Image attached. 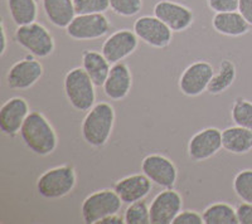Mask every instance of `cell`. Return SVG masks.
Listing matches in <instances>:
<instances>
[{
	"label": "cell",
	"mask_w": 252,
	"mask_h": 224,
	"mask_svg": "<svg viewBox=\"0 0 252 224\" xmlns=\"http://www.w3.org/2000/svg\"><path fill=\"white\" fill-rule=\"evenodd\" d=\"M139 38L134 30L120 29L112 33L103 42L101 53L111 64L119 63L138 49Z\"/></svg>",
	"instance_id": "8fae6325"
},
{
	"label": "cell",
	"mask_w": 252,
	"mask_h": 224,
	"mask_svg": "<svg viewBox=\"0 0 252 224\" xmlns=\"http://www.w3.org/2000/svg\"><path fill=\"white\" fill-rule=\"evenodd\" d=\"M47 19L57 28H64L75 19L76 10L73 0H42Z\"/></svg>",
	"instance_id": "ffe728a7"
},
{
	"label": "cell",
	"mask_w": 252,
	"mask_h": 224,
	"mask_svg": "<svg viewBox=\"0 0 252 224\" xmlns=\"http://www.w3.org/2000/svg\"><path fill=\"white\" fill-rule=\"evenodd\" d=\"M132 30L140 40L153 48H166L172 43L173 30L155 15H144L135 20Z\"/></svg>",
	"instance_id": "52a82bcc"
},
{
	"label": "cell",
	"mask_w": 252,
	"mask_h": 224,
	"mask_svg": "<svg viewBox=\"0 0 252 224\" xmlns=\"http://www.w3.org/2000/svg\"><path fill=\"white\" fill-rule=\"evenodd\" d=\"M203 217L194 210H184L175 217L173 224H202Z\"/></svg>",
	"instance_id": "1f68e13d"
},
{
	"label": "cell",
	"mask_w": 252,
	"mask_h": 224,
	"mask_svg": "<svg viewBox=\"0 0 252 224\" xmlns=\"http://www.w3.org/2000/svg\"><path fill=\"white\" fill-rule=\"evenodd\" d=\"M132 86L131 71L124 62H119L111 66L102 88L110 100L121 101L129 95Z\"/></svg>",
	"instance_id": "e0dca14e"
},
{
	"label": "cell",
	"mask_w": 252,
	"mask_h": 224,
	"mask_svg": "<svg viewBox=\"0 0 252 224\" xmlns=\"http://www.w3.org/2000/svg\"><path fill=\"white\" fill-rule=\"evenodd\" d=\"M222 146L231 154H247L252 150V131L242 126H231L222 131Z\"/></svg>",
	"instance_id": "44dd1931"
},
{
	"label": "cell",
	"mask_w": 252,
	"mask_h": 224,
	"mask_svg": "<svg viewBox=\"0 0 252 224\" xmlns=\"http://www.w3.org/2000/svg\"><path fill=\"white\" fill-rule=\"evenodd\" d=\"M215 75L213 66L206 60H197L184 69L179 78V89L188 97H197L208 89Z\"/></svg>",
	"instance_id": "9c48e42d"
},
{
	"label": "cell",
	"mask_w": 252,
	"mask_h": 224,
	"mask_svg": "<svg viewBox=\"0 0 252 224\" xmlns=\"http://www.w3.org/2000/svg\"><path fill=\"white\" fill-rule=\"evenodd\" d=\"M233 190L244 203L252 204V169L241 170L236 174L233 179Z\"/></svg>",
	"instance_id": "4316f807"
},
{
	"label": "cell",
	"mask_w": 252,
	"mask_h": 224,
	"mask_svg": "<svg viewBox=\"0 0 252 224\" xmlns=\"http://www.w3.org/2000/svg\"><path fill=\"white\" fill-rule=\"evenodd\" d=\"M126 224H150V209L145 201L139 200L129 204L124 214Z\"/></svg>",
	"instance_id": "83f0119b"
},
{
	"label": "cell",
	"mask_w": 252,
	"mask_h": 224,
	"mask_svg": "<svg viewBox=\"0 0 252 224\" xmlns=\"http://www.w3.org/2000/svg\"><path fill=\"white\" fill-rule=\"evenodd\" d=\"M236 75H237V71H236L235 63L232 60L223 59L220 62L218 71L215 72L212 80L209 82L207 91L211 95H220V93L224 92L233 84Z\"/></svg>",
	"instance_id": "cb8c5ba5"
},
{
	"label": "cell",
	"mask_w": 252,
	"mask_h": 224,
	"mask_svg": "<svg viewBox=\"0 0 252 224\" xmlns=\"http://www.w3.org/2000/svg\"><path fill=\"white\" fill-rule=\"evenodd\" d=\"M76 14H105L110 9V0H73Z\"/></svg>",
	"instance_id": "f546056e"
},
{
	"label": "cell",
	"mask_w": 252,
	"mask_h": 224,
	"mask_svg": "<svg viewBox=\"0 0 252 224\" xmlns=\"http://www.w3.org/2000/svg\"><path fill=\"white\" fill-rule=\"evenodd\" d=\"M141 171L152 183L164 189L173 188L177 183L178 170L170 159L160 154H150L141 161Z\"/></svg>",
	"instance_id": "30bf717a"
},
{
	"label": "cell",
	"mask_w": 252,
	"mask_h": 224,
	"mask_svg": "<svg viewBox=\"0 0 252 224\" xmlns=\"http://www.w3.org/2000/svg\"><path fill=\"white\" fill-rule=\"evenodd\" d=\"M240 0H207L209 9L215 13H227L238 10Z\"/></svg>",
	"instance_id": "4dcf8cb0"
},
{
	"label": "cell",
	"mask_w": 252,
	"mask_h": 224,
	"mask_svg": "<svg viewBox=\"0 0 252 224\" xmlns=\"http://www.w3.org/2000/svg\"><path fill=\"white\" fill-rule=\"evenodd\" d=\"M14 38L20 47L38 58L49 57L55 51L53 35L46 27L37 22L18 27Z\"/></svg>",
	"instance_id": "8992f818"
},
{
	"label": "cell",
	"mask_w": 252,
	"mask_h": 224,
	"mask_svg": "<svg viewBox=\"0 0 252 224\" xmlns=\"http://www.w3.org/2000/svg\"><path fill=\"white\" fill-rule=\"evenodd\" d=\"M212 26L217 33L227 37H241L249 33L250 23L238 10L227 13H216Z\"/></svg>",
	"instance_id": "d6986e66"
},
{
	"label": "cell",
	"mask_w": 252,
	"mask_h": 224,
	"mask_svg": "<svg viewBox=\"0 0 252 224\" xmlns=\"http://www.w3.org/2000/svg\"><path fill=\"white\" fill-rule=\"evenodd\" d=\"M115 124V110L107 102L94 104L85 116L81 126L82 139L94 147H102L107 144Z\"/></svg>",
	"instance_id": "7a4b0ae2"
},
{
	"label": "cell",
	"mask_w": 252,
	"mask_h": 224,
	"mask_svg": "<svg viewBox=\"0 0 252 224\" xmlns=\"http://www.w3.org/2000/svg\"><path fill=\"white\" fill-rule=\"evenodd\" d=\"M154 15L169 27L173 32L187 30L194 22L192 9L173 0L158 1L154 5Z\"/></svg>",
	"instance_id": "5bb4252c"
},
{
	"label": "cell",
	"mask_w": 252,
	"mask_h": 224,
	"mask_svg": "<svg viewBox=\"0 0 252 224\" xmlns=\"http://www.w3.org/2000/svg\"><path fill=\"white\" fill-rule=\"evenodd\" d=\"M77 175L71 165H61L44 171L37 180V192L46 199H61L75 189Z\"/></svg>",
	"instance_id": "277c9868"
},
{
	"label": "cell",
	"mask_w": 252,
	"mask_h": 224,
	"mask_svg": "<svg viewBox=\"0 0 252 224\" xmlns=\"http://www.w3.org/2000/svg\"><path fill=\"white\" fill-rule=\"evenodd\" d=\"M19 134L26 146L35 155H51L57 149V134L46 116L40 112L32 111L29 113Z\"/></svg>",
	"instance_id": "6da1fadb"
},
{
	"label": "cell",
	"mask_w": 252,
	"mask_h": 224,
	"mask_svg": "<svg viewBox=\"0 0 252 224\" xmlns=\"http://www.w3.org/2000/svg\"><path fill=\"white\" fill-rule=\"evenodd\" d=\"M238 224H252V204L242 203L237 207Z\"/></svg>",
	"instance_id": "d6a6232c"
},
{
	"label": "cell",
	"mask_w": 252,
	"mask_h": 224,
	"mask_svg": "<svg viewBox=\"0 0 252 224\" xmlns=\"http://www.w3.org/2000/svg\"><path fill=\"white\" fill-rule=\"evenodd\" d=\"M204 224H238L237 210L227 203H215L202 214Z\"/></svg>",
	"instance_id": "d4e9b609"
},
{
	"label": "cell",
	"mask_w": 252,
	"mask_h": 224,
	"mask_svg": "<svg viewBox=\"0 0 252 224\" xmlns=\"http://www.w3.org/2000/svg\"><path fill=\"white\" fill-rule=\"evenodd\" d=\"M152 180L144 174H134L116 181L114 189L124 204L143 200L152 190Z\"/></svg>",
	"instance_id": "ac0fdd59"
},
{
	"label": "cell",
	"mask_w": 252,
	"mask_h": 224,
	"mask_svg": "<svg viewBox=\"0 0 252 224\" xmlns=\"http://www.w3.org/2000/svg\"><path fill=\"white\" fill-rule=\"evenodd\" d=\"M43 76V66L34 57L23 58L13 64L6 75L8 87L12 89H28Z\"/></svg>",
	"instance_id": "4fadbf2b"
},
{
	"label": "cell",
	"mask_w": 252,
	"mask_h": 224,
	"mask_svg": "<svg viewBox=\"0 0 252 224\" xmlns=\"http://www.w3.org/2000/svg\"><path fill=\"white\" fill-rule=\"evenodd\" d=\"M110 29L111 24L105 14H81L72 20L66 33L75 40H94L106 35Z\"/></svg>",
	"instance_id": "ba28073f"
},
{
	"label": "cell",
	"mask_w": 252,
	"mask_h": 224,
	"mask_svg": "<svg viewBox=\"0 0 252 224\" xmlns=\"http://www.w3.org/2000/svg\"><path fill=\"white\" fill-rule=\"evenodd\" d=\"M183 198L173 188L164 189L153 199L150 209L152 224H172L175 217L182 212Z\"/></svg>",
	"instance_id": "7c38bea8"
},
{
	"label": "cell",
	"mask_w": 252,
	"mask_h": 224,
	"mask_svg": "<svg viewBox=\"0 0 252 224\" xmlns=\"http://www.w3.org/2000/svg\"><path fill=\"white\" fill-rule=\"evenodd\" d=\"M31 113L29 105L23 97H13L0 109V130L4 135L14 138L20 132L24 121Z\"/></svg>",
	"instance_id": "2e32d148"
},
{
	"label": "cell",
	"mask_w": 252,
	"mask_h": 224,
	"mask_svg": "<svg viewBox=\"0 0 252 224\" xmlns=\"http://www.w3.org/2000/svg\"><path fill=\"white\" fill-rule=\"evenodd\" d=\"M231 117L236 125L252 131V102L246 98L238 97L231 109Z\"/></svg>",
	"instance_id": "484cf974"
},
{
	"label": "cell",
	"mask_w": 252,
	"mask_h": 224,
	"mask_svg": "<svg viewBox=\"0 0 252 224\" xmlns=\"http://www.w3.org/2000/svg\"><path fill=\"white\" fill-rule=\"evenodd\" d=\"M123 200L115 189H102L92 193L81 205V216L85 223L97 224L101 219L119 214Z\"/></svg>",
	"instance_id": "5b68a950"
},
{
	"label": "cell",
	"mask_w": 252,
	"mask_h": 224,
	"mask_svg": "<svg viewBox=\"0 0 252 224\" xmlns=\"http://www.w3.org/2000/svg\"><path fill=\"white\" fill-rule=\"evenodd\" d=\"M63 87L69 105L75 110L85 112L90 111L94 106L96 86L82 67H76L67 72Z\"/></svg>",
	"instance_id": "3957f363"
},
{
	"label": "cell",
	"mask_w": 252,
	"mask_h": 224,
	"mask_svg": "<svg viewBox=\"0 0 252 224\" xmlns=\"http://www.w3.org/2000/svg\"><path fill=\"white\" fill-rule=\"evenodd\" d=\"M110 9L119 17H134L143 9V0H110Z\"/></svg>",
	"instance_id": "f1b7e54d"
},
{
	"label": "cell",
	"mask_w": 252,
	"mask_h": 224,
	"mask_svg": "<svg viewBox=\"0 0 252 224\" xmlns=\"http://www.w3.org/2000/svg\"><path fill=\"white\" fill-rule=\"evenodd\" d=\"M0 30H1V48H0V56H4L6 51V44H8V38H6V29L4 26V22L0 23Z\"/></svg>",
	"instance_id": "d590c367"
},
{
	"label": "cell",
	"mask_w": 252,
	"mask_h": 224,
	"mask_svg": "<svg viewBox=\"0 0 252 224\" xmlns=\"http://www.w3.org/2000/svg\"><path fill=\"white\" fill-rule=\"evenodd\" d=\"M82 68L91 77L96 87H102L111 69V63L100 52L87 49L82 53Z\"/></svg>",
	"instance_id": "7402d4cb"
},
{
	"label": "cell",
	"mask_w": 252,
	"mask_h": 224,
	"mask_svg": "<svg viewBox=\"0 0 252 224\" xmlns=\"http://www.w3.org/2000/svg\"><path fill=\"white\" fill-rule=\"evenodd\" d=\"M238 12L244 15L250 26H252V0H240L238 1Z\"/></svg>",
	"instance_id": "836d02e7"
},
{
	"label": "cell",
	"mask_w": 252,
	"mask_h": 224,
	"mask_svg": "<svg viewBox=\"0 0 252 224\" xmlns=\"http://www.w3.org/2000/svg\"><path fill=\"white\" fill-rule=\"evenodd\" d=\"M123 223H125V221H124V218H121L119 214H112V216L106 217V218L101 219V221L98 222V224H123Z\"/></svg>",
	"instance_id": "e575fe53"
},
{
	"label": "cell",
	"mask_w": 252,
	"mask_h": 224,
	"mask_svg": "<svg viewBox=\"0 0 252 224\" xmlns=\"http://www.w3.org/2000/svg\"><path fill=\"white\" fill-rule=\"evenodd\" d=\"M9 15L18 27L34 23L38 17L37 0H6Z\"/></svg>",
	"instance_id": "603a6c76"
},
{
	"label": "cell",
	"mask_w": 252,
	"mask_h": 224,
	"mask_svg": "<svg viewBox=\"0 0 252 224\" xmlns=\"http://www.w3.org/2000/svg\"><path fill=\"white\" fill-rule=\"evenodd\" d=\"M222 147V131L217 127H207L189 140L188 154L192 160L204 161L215 156Z\"/></svg>",
	"instance_id": "9a60e30c"
}]
</instances>
